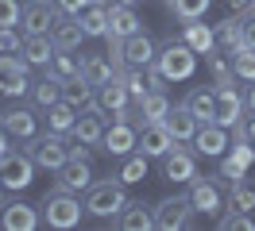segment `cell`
I'll list each match as a JSON object with an SVG mask.
<instances>
[{"label": "cell", "instance_id": "obj_1", "mask_svg": "<svg viewBox=\"0 0 255 231\" xmlns=\"http://www.w3.org/2000/svg\"><path fill=\"white\" fill-rule=\"evenodd\" d=\"M124 204H128V193L120 177H101L85 189V212L93 220H116Z\"/></svg>", "mask_w": 255, "mask_h": 231}, {"label": "cell", "instance_id": "obj_2", "mask_svg": "<svg viewBox=\"0 0 255 231\" xmlns=\"http://www.w3.org/2000/svg\"><path fill=\"white\" fill-rule=\"evenodd\" d=\"M155 70H159L166 81H190L193 70H197V50H193L186 39H166V43L159 46Z\"/></svg>", "mask_w": 255, "mask_h": 231}, {"label": "cell", "instance_id": "obj_3", "mask_svg": "<svg viewBox=\"0 0 255 231\" xmlns=\"http://www.w3.org/2000/svg\"><path fill=\"white\" fill-rule=\"evenodd\" d=\"M81 212H85V200H78V193H66V189H54L43 197V224L54 231H70L81 224Z\"/></svg>", "mask_w": 255, "mask_h": 231}, {"label": "cell", "instance_id": "obj_4", "mask_svg": "<svg viewBox=\"0 0 255 231\" xmlns=\"http://www.w3.org/2000/svg\"><path fill=\"white\" fill-rule=\"evenodd\" d=\"M23 151L35 158V166H39V169L58 173V169L70 162V135H62V131H47V135L27 139V147H23Z\"/></svg>", "mask_w": 255, "mask_h": 231}, {"label": "cell", "instance_id": "obj_5", "mask_svg": "<svg viewBox=\"0 0 255 231\" xmlns=\"http://www.w3.org/2000/svg\"><path fill=\"white\" fill-rule=\"evenodd\" d=\"M35 158L27 151H8L0 154V185L4 189H12V193H19V189H27V185L35 181Z\"/></svg>", "mask_w": 255, "mask_h": 231}, {"label": "cell", "instance_id": "obj_6", "mask_svg": "<svg viewBox=\"0 0 255 231\" xmlns=\"http://www.w3.org/2000/svg\"><path fill=\"white\" fill-rule=\"evenodd\" d=\"M186 193H190L193 212L221 216V208H224V181H221V173H217V177H193Z\"/></svg>", "mask_w": 255, "mask_h": 231}, {"label": "cell", "instance_id": "obj_7", "mask_svg": "<svg viewBox=\"0 0 255 231\" xmlns=\"http://www.w3.org/2000/svg\"><path fill=\"white\" fill-rule=\"evenodd\" d=\"M155 228H159V231H182V228H193V204H190V193L159 200V204H155Z\"/></svg>", "mask_w": 255, "mask_h": 231}, {"label": "cell", "instance_id": "obj_8", "mask_svg": "<svg viewBox=\"0 0 255 231\" xmlns=\"http://www.w3.org/2000/svg\"><path fill=\"white\" fill-rule=\"evenodd\" d=\"M162 177L174 181V185H190L193 177H197V151L174 143L170 151L162 154Z\"/></svg>", "mask_w": 255, "mask_h": 231}, {"label": "cell", "instance_id": "obj_9", "mask_svg": "<svg viewBox=\"0 0 255 231\" xmlns=\"http://www.w3.org/2000/svg\"><path fill=\"white\" fill-rule=\"evenodd\" d=\"M58 4L54 0H27L23 4V19H19V31L23 35H50L54 23H58Z\"/></svg>", "mask_w": 255, "mask_h": 231}, {"label": "cell", "instance_id": "obj_10", "mask_svg": "<svg viewBox=\"0 0 255 231\" xmlns=\"http://www.w3.org/2000/svg\"><path fill=\"white\" fill-rule=\"evenodd\" d=\"M252 162H255V147L248 143V135L236 127V143L228 147V154H221V177H228L232 185L244 181V173H248Z\"/></svg>", "mask_w": 255, "mask_h": 231}, {"label": "cell", "instance_id": "obj_11", "mask_svg": "<svg viewBox=\"0 0 255 231\" xmlns=\"http://www.w3.org/2000/svg\"><path fill=\"white\" fill-rule=\"evenodd\" d=\"M101 147H105L112 158H128V154L139 147V123H131V120H112L109 127H105Z\"/></svg>", "mask_w": 255, "mask_h": 231}, {"label": "cell", "instance_id": "obj_12", "mask_svg": "<svg viewBox=\"0 0 255 231\" xmlns=\"http://www.w3.org/2000/svg\"><path fill=\"white\" fill-rule=\"evenodd\" d=\"M174 143H178V139L166 131V123H162V120H143V123H139V147H135V151H143L147 158H162Z\"/></svg>", "mask_w": 255, "mask_h": 231}, {"label": "cell", "instance_id": "obj_13", "mask_svg": "<svg viewBox=\"0 0 255 231\" xmlns=\"http://www.w3.org/2000/svg\"><path fill=\"white\" fill-rule=\"evenodd\" d=\"M0 127H4L12 139H19V143H27V139L39 135V120H35L31 108H23V104L4 108V112H0Z\"/></svg>", "mask_w": 255, "mask_h": 231}, {"label": "cell", "instance_id": "obj_14", "mask_svg": "<svg viewBox=\"0 0 255 231\" xmlns=\"http://www.w3.org/2000/svg\"><path fill=\"white\" fill-rule=\"evenodd\" d=\"M97 112H105V116H116V112H124V108H131V92H128L124 77L116 74L112 81H105V85H97V100H93Z\"/></svg>", "mask_w": 255, "mask_h": 231}, {"label": "cell", "instance_id": "obj_15", "mask_svg": "<svg viewBox=\"0 0 255 231\" xmlns=\"http://www.w3.org/2000/svg\"><path fill=\"white\" fill-rule=\"evenodd\" d=\"M190 143H193V151L205 154V158H221V154H228V147H232V143H228V127H221L217 120L201 123Z\"/></svg>", "mask_w": 255, "mask_h": 231}, {"label": "cell", "instance_id": "obj_16", "mask_svg": "<svg viewBox=\"0 0 255 231\" xmlns=\"http://www.w3.org/2000/svg\"><path fill=\"white\" fill-rule=\"evenodd\" d=\"M244 108L248 104H244V96H240L236 81H232V85H217V116H213V120L221 123V127L232 131V127L244 120Z\"/></svg>", "mask_w": 255, "mask_h": 231}, {"label": "cell", "instance_id": "obj_17", "mask_svg": "<svg viewBox=\"0 0 255 231\" xmlns=\"http://www.w3.org/2000/svg\"><path fill=\"white\" fill-rule=\"evenodd\" d=\"M155 58H159V46H155V39H151L147 31H139V35L124 39V50H120V62H124V66L147 70V66H155Z\"/></svg>", "mask_w": 255, "mask_h": 231}, {"label": "cell", "instance_id": "obj_18", "mask_svg": "<svg viewBox=\"0 0 255 231\" xmlns=\"http://www.w3.org/2000/svg\"><path fill=\"white\" fill-rule=\"evenodd\" d=\"M39 224H43V216L27 200H16V204H4L0 208V228L4 231H35Z\"/></svg>", "mask_w": 255, "mask_h": 231}, {"label": "cell", "instance_id": "obj_19", "mask_svg": "<svg viewBox=\"0 0 255 231\" xmlns=\"http://www.w3.org/2000/svg\"><path fill=\"white\" fill-rule=\"evenodd\" d=\"M139 31H143V23H139L135 8L109 0V35L112 39H131V35H139ZM109 35H105V39H109Z\"/></svg>", "mask_w": 255, "mask_h": 231}, {"label": "cell", "instance_id": "obj_20", "mask_svg": "<svg viewBox=\"0 0 255 231\" xmlns=\"http://www.w3.org/2000/svg\"><path fill=\"white\" fill-rule=\"evenodd\" d=\"M112 228H120V231H147V228H155V208L143 204V200H128L124 208H120V216L112 220Z\"/></svg>", "mask_w": 255, "mask_h": 231}, {"label": "cell", "instance_id": "obj_21", "mask_svg": "<svg viewBox=\"0 0 255 231\" xmlns=\"http://www.w3.org/2000/svg\"><path fill=\"white\" fill-rule=\"evenodd\" d=\"M109 116L105 112H97V108H85L78 116V123H74V131L70 135L78 139V143H89V147H101V139H105V127H109Z\"/></svg>", "mask_w": 255, "mask_h": 231}, {"label": "cell", "instance_id": "obj_22", "mask_svg": "<svg viewBox=\"0 0 255 231\" xmlns=\"http://www.w3.org/2000/svg\"><path fill=\"white\" fill-rule=\"evenodd\" d=\"M89 185H93V169H89V162L70 158V162L58 169V181H54V189H66V193H85Z\"/></svg>", "mask_w": 255, "mask_h": 231}, {"label": "cell", "instance_id": "obj_23", "mask_svg": "<svg viewBox=\"0 0 255 231\" xmlns=\"http://www.w3.org/2000/svg\"><path fill=\"white\" fill-rule=\"evenodd\" d=\"M19 54L31 62L35 70H47L50 58L58 54V46H54V39H50V35H23V46H19Z\"/></svg>", "mask_w": 255, "mask_h": 231}, {"label": "cell", "instance_id": "obj_24", "mask_svg": "<svg viewBox=\"0 0 255 231\" xmlns=\"http://www.w3.org/2000/svg\"><path fill=\"white\" fill-rule=\"evenodd\" d=\"M162 123H166V131H170L178 143H190V139L197 135V127H201V120H197L186 104H174L170 112H166V120H162Z\"/></svg>", "mask_w": 255, "mask_h": 231}, {"label": "cell", "instance_id": "obj_25", "mask_svg": "<svg viewBox=\"0 0 255 231\" xmlns=\"http://www.w3.org/2000/svg\"><path fill=\"white\" fill-rule=\"evenodd\" d=\"M50 39H54L58 50H78V46L85 43L81 19H78V15H58V23H54V31H50Z\"/></svg>", "mask_w": 255, "mask_h": 231}, {"label": "cell", "instance_id": "obj_26", "mask_svg": "<svg viewBox=\"0 0 255 231\" xmlns=\"http://www.w3.org/2000/svg\"><path fill=\"white\" fill-rule=\"evenodd\" d=\"M116 74H120V70H116V62H112L109 54H85V58H81V77H85L89 85H105V81H112Z\"/></svg>", "mask_w": 255, "mask_h": 231}, {"label": "cell", "instance_id": "obj_27", "mask_svg": "<svg viewBox=\"0 0 255 231\" xmlns=\"http://www.w3.org/2000/svg\"><path fill=\"white\" fill-rule=\"evenodd\" d=\"M182 39L197 50V54H209V50H217V27H209V23H197V19H186L182 23Z\"/></svg>", "mask_w": 255, "mask_h": 231}, {"label": "cell", "instance_id": "obj_28", "mask_svg": "<svg viewBox=\"0 0 255 231\" xmlns=\"http://www.w3.org/2000/svg\"><path fill=\"white\" fill-rule=\"evenodd\" d=\"M182 104L190 108V112H193L201 123H209L213 116H217V85H213V89H201V85H197V89H190Z\"/></svg>", "mask_w": 255, "mask_h": 231}, {"label": "cell", "instance_id": "obj_29", "mask_svg": "<svg viewBox=\"0 0 255 231\" xmlns=\"http://www.w3.org/2000/svg\"><path fill=\"white\" fill-rule=\"evenodd\" d=\"M62 100H70L78 112H85V108H93V100H97V85H89L81 74L70 77V81H62Z\"/></svg>", "mask_w": 255, "mask_h": 231}, {"label": "cell", "instance_id": "obj_30", "mask_svg": "<svg viewBox=\"0 0 255 231\" xmlns=\"http://www.w3.org/2000/svg\"><path fill=\"white\" fill-rule=\"evenodd\" d=\"M170 96H166V89H151L143 96V100H135V112H139V123L143 120H166V112H170Z\"/></svg>", "mask_w": 255, "mask_h": 231}, {"label": "cell", "instance_id": "obj_31", "mask_svg": "<svg viewBox=\"0 0 255 231\" xmlns=\"http://www.w3.org/2000/svg\"><path fill=\"white\" fill-rule=\"evenodd\" d=\"M78 19H81L85 39H105V35H109V4H89Z\"/></svg>", "mask_w": 255, "mask_h": 231}, {"label": "cell", "instance_id": "obj_32", "mask_svg": "<svg viewBox=\"0 0 255 231\" xmlns=\"http://www.w3.org/2000/svg\"><path fill=\"white\" fill-rule=\"evenodd\" d=\"M58 100H62V81H58V77L47 74L43 81H35V85H31V104L35 108H43V112H47V108H54Z\"/></svg>", "mask_w": 255, "mask_h": 231}, {"label": "cell", "instance_id": "obj_33", "mask_svg": "<svg viewBox=\"0 0 255 231\" xmlns=\"http://www.w3.org/2000/svg\"><path fill=\"white\" fill-rule=\"evenodd\" d=\"M217 46H221L224 54H232V50H240V46H244V23H240V15H232V19L217 23Z\"/></svg>", "mask_w": 255, "mask_h": 231}, {"label": "cell", "instance_id": "obj_34", "mask_svg": "<svg viewBox=\"0 0 255 231\" xmlns=\"http://www.w3.org/2000/svg\"><path fill=\"white\" fill-rule=\"evenodd\" d=\"M47 123H50V131L70 135V131H74V123H78V108L70 104V100H58L54 108H47Z\"/></svg>", "mask_w": 255, "mask_h": 231}, {"label": "cell", "instance_id": "obj_35", "mask_svg": "<svg viewBox=\"0 0 255 231\" xmlns=\"http://www.w3.org/2000/svg\"><path fill=\"white\" fill-rule=\"evenodd\" d=\"M147 162H151V158H147L143 151H131L124 162H120V173H116V177H120L124 185H139L147 177Z\"/></svg>", "mask_w": 255, "mask_h": 231}, {"label": "cell", "instance_id": "obj_36", "mask_svg": "<svg viewBox=\"0 0 255 231\" xmlns=\"http://www.w3.org/2000/svg\"><path fill=\"white\" fill-rule=\"evenodd\" d=\"M47 74H50V77H58V81H70V77H78V74H81L78 54H74V50H58V54L50 58Z\"/></svg>", "mask_w": 255, "mask_h": 231}, {"label": "cell", "instance_id": "obj_37", "mask_svg": "<svg viewBox=\"0 0 255 231\" xmlns=\"http://www.w3.org/2000/svg\"><path fill=\"white\" fill-rule=\"evenodd\" d=\"M120 77H124L128 92H131V100H143L147 92H151V81H147V70H135V66H124L120 70Z\"/></svg>", "mask_w": 255, "mask_h": 231}, {"label": "cell", "instance_id": "obj_38", "mask_svg": "<svg viewBox=\"0 0 255 231\" xmlns=\"http://www.w3.org/2000/svg\"><path fill=\"white\" fill-rule=\"evenodd\" d=\"M213 8V0H170V12L186 23V19H205V12Z\"/></svg>", "mask_w": 255, "mask_h": 231}, {"label": "cell", "instance_id": "obj_39", "mask_svg": "<svg viewBox=\"0 0 255 231\" xmlns=\"http://www.w3.org/2000/svg\"><path fill=\"white\" fill-rule=\"evenodd\" d=\"M232 70H236L240 81H255V50H252V46L232 50Z\"/></svg>", "mask_w": 255, "mask_h": 231}, {"label": "cell", "instance_id": "obj_40", "mask_svg": "<svg viewBox=\"0 0 255 231\" xmlns=\"http://www.w3.org/2000/svg\"><path fill=\"white\" fill-rule=\"evenodd\" d=\"M228 208L252 212V208H255V185H248V181H236V185H232V193H228Z\"/></svg>", "mask_w": 255, "mask_h": 231}, {"label": "cell", "instance_id": "obj_41", "mask_svg": "<svg viewBox=\"0 0 255 231\" xmlns=\"http://www.w3.org/2000/svg\"><path fill=\"white\" fill-rule=\"evenodd\" d=\"M217 228H224V231H255V216L252 212H240V208H228V212L217 220Z\"/></svg>", "mask_w": 255, "mask_h": 231}, {"label": "cell", "instance_id": "obj_42", "mask_svg": "<svg viewBox=\"0 0 255 231\" xmlns=\"http://www.w3.org/2000/svg\"><path fill=\"white\" fill-rule=\"evenodd\" d=\"M27 70H31V62L23 58V54H0V77H4V81H8V77H19V74H27Z\"/></svg>", "mask_w": 255, "mask_h": 231}, {"label": "cell", "instance_id": "obj_43", "mask_svg": "<svg viewBox=\"0 0 255 231\" xmlns=\"http://www.w3.org/2000/svg\"><path fill=\"white\" fill-rule=\"evenodd\" d=\"M23 19V4L19 0H0V27H19Z\"/></svg>", "mask_w": 255, "mask_h": 231}, {"label": "cell", "instance_id": "obj_44", "mask_svg": "<svg viewBox=\"0 0 255 231\" xmlns=\"http://www.w3.org/2000/svg\"><path fill=\"white\" fill-rule=\"evenodd\" d=\"M23 46V31L19 27H0V54H16Z\"/></svg>", "mask_w": 255, "mask_h": 231}, {"label": "cell", "instance_id": "obj_45", "mask_svg": "<svg viewBox=\"0 0 255 231\" xmlns=\"http://www.w3.org/2000/svg\"><path fill=\"white\" fill-rule=\"evenodd\" d=\"M23 92H31V81H27V74H19V77H8V81H4V96L19 100Z\"/></svg>", "mask_w": 255, "mask_h": 231}, {"label": "cell", "instance_id": "obj_46", "mask_svg": "<svg viewBox=\"0 0 255 231\" xmlns=\"http://www.w3.org/2000/svg\"><path fill=\"white\" fill-rule=\"evenodd\" d=\"M240 23H244V46H252V50H255V8L240 15Z\"/></svg>", "mask_w": 255, "mask_h": 231}, {"label": "cell", "instance_id": "obj_47", "mask_svg": "<svg viewBox=\"0 0 255 231\" xmlns=\"http://www.w3.org/2000/svg\"><path fill=\"white\" fill-rule=\"evenodd\" d=\"M54 4H58L62 15H81L85 8H89V0H54Z\"/></svg>", "mask_w": 255, "mask_h": 231}, {"label": "cell", "instance_id": "obj_48", "mask_svg": "<svg viewBox=\"0 0 255 231\" xmlns=\"http://www.w3.org/2000/svg\"><path fill=\"white\" fill-rule=\"evenodd\" d=\"M236 127H240V131H244V135H248V143H252V147H255V112H252V116H248V120H240ZM236 127H232V131H236Z\"/></svg>", "mask_w": 255, "mask_h": 231}, {"label": "cell", "instance_id": "obj_49", "mask_svg": "<svg viewBox=\"0 0 255 231\" xmlns=\"http://www.w3.org/2000/svg\"><path fill=\"white\" fill-rule=\"evenodd\" d=\"M244 104H248V112H255V81H248V92H244Z\"/></svg>", "mask_w": 255, "mask_h": 231}, {"label": "cell", "instance_id": "obj_50", "mask_svg": "<svg viewBox=\"0 0 255 231\" xmlns=\"http://www.w3.org/2000/svg\"><path fill=\"white\" fill-rule=\"evenodd\" d=\"M12 143H16V139H12L8 131H4V127H0V154H8V151H12Z\"/></svg>", "mask_w": 255, "mask_h": 231}, {"label": "cell", "instance_id": "obj_51", "mask_svg": "<svg viewBox=\"0 0 255 231\" xmlns=\"http://www.w3.org/2000/svg\"><path fill=\"white\" fill-rule=\"evenodd\" d=\"M116 4H128V8H135V4H139V0H116Z\"/></svg>", "mask_w": 255, "mask_h": 231}, {"label": "cell", "instance_id": "obj_52", "mask_svg": "<svg viewBox=\"0 0 255 231\" xmlns=\"http://www.w3.org/2000/svg\"><path fill=\"white\" fill-rule=\"evenodd\" d=\"M0 92H4V77H0Z\"/></svg>", "mask_w": 255, "mask_h": 231}, {"label": "cell", "instance_id": "obj_53", "mask_svg": "<svg viewBox=\"0 0 255 231\" xmlns=\"http://www.w3.org/2000/svg\"><path fill=\"white\" fill-rule=\"evenodd\" d=\"M166 4H170V0H166Z\"/></svg>", "mask_w": 255, "mask_h": 231}]
</instances>
